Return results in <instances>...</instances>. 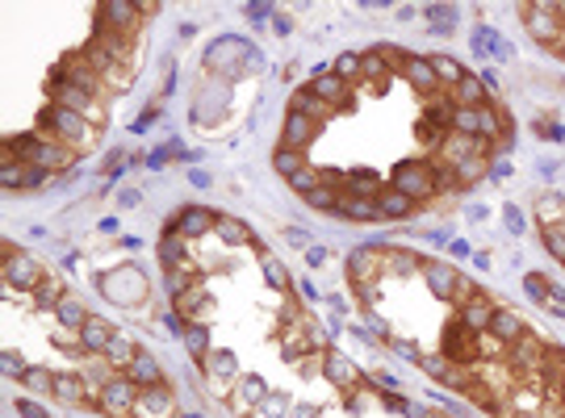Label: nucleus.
<instances>
[{"instance_id": "nucleus-1", "label": "nucleus", "mask_w": 565, "mask_h": 418, "mask_svg": "<svg viewBox=\"0 0 565 418\" xmlns=\"http://www.w3.org/2000/svg\"><path fill=\"white\" fill-rule=\"evenodd\" d=\"M39 135L42 139H60L67 142L72 151H88L93 142H97V126L88 118H81V114H72V109H60V105H46L42 109V121H39Z\"/></svg>"}, {"instance_id": "nucleus-2", "label": "nucleus", "mask_w": 565, "mask_h": 418, "mask_svg": "<svg viewBox=\"0 0 565 418\" xmlns=\"http://www.w3.org/2000/svg\"><path fill=\"white\" fill-rule=\"evenodd\" d=\"M532 42H541L548 55L565 60V4H520Z\"/></svg>"}, {"instance_id": "nucleus-3", "label": "nucleus", "mask_w": 565, "mask_h": 418, "mask_svg": "<svg viewBox=\"0 0 565 418\" xmlns=\"http://www.w3.org/2000/svg\"><path fill=\"white\" fill-rule=\"evenodd\" d=\"M46 97H51V105H60V109H72V114L88 118L97 130L105 126V100L97 97V93L81 88V84H67V81H60V76H51V81H46Z\"/></svg>"}, {"instance_id": "nucleus-4", "label": "nucleus", "mask_w": 565, "mask_h": 418, "mask_svg": "<svg viewBox=\"0 0 565 418\" xmlns=\"http://www.w3.org/2000/svg\"><path fill=\"white\" fill-rule=\"evenodd\" d=\"M42 280H46V272L30 259V251H18L13 243H4V285H9V293H18V289L34 293Z\"/></svg>"}, {"instance_id": "nucleus-5", "label": "nucleus", "mask_w": 565, "mask_h": 418, "mask_svg": "<svg viewBox=\"0 0 565 418\" xmlns=\"http://www.w3.org/2000/svg\"><path fill=\"white\" fill-rule=\"evenodd\" d=\"M142 398V385L130 377H114L102 389V415L109 418H135V406Z\"/></svg>"}, {"instance_id": "nucleus-6", "label": "nucleus", "mask_w": 565, "mask_h": 418, "mask_svg": "<svg viewBox=\"0 0 565 418\" xmlns=\"http://www.w3.org/2000/svg\"><path fill=\"white\" fill-rule=\"evenodd\" d=\"M102 13V25H109V30H118V34H126V39H135L142 25V4H121V0H109V4H102L97 9Z\"/></svg>"}, {"instance_id": "nucleus-7", "label": "nucleus", "mask_w": 565, "mask_h": 418, "mask_svg": "<svg viewBox=\"0 0 565 418\" xmlns=\"http://www.w3.org/2000/svg\"><path fill=\"white\" fill-rule=\"evenodd\" d=\"M172 415H177V398H172L168 381L163 385H147L139 406H135V418H172Z\"/></svg>"}, {"instance_id": "nucleus-8", "label": "nucleus", "mask_w": 565, "mask_h": 418, "mask_svg": "<svg viewBox=\"0 0 565 418\" xmlns=\"http://www.w3.org/2000/svg\"><path fill=\"white\" fill-rule=\"evenodd\" d=\"M114 335H118V326H109V322L97 319V314L81 326V343H84V352H88V356H105V347L114 343Z\"/></svg>"}, {"instance_id": "nucleus-9", "label": "nucleus", "mask_w": 565, "mask_h": 418, "mask_svg": "<svg viewBox=\"0 0 565 418\" xmlns=\"http://www.w3.org/2000/svg\"><path fill=\"white\" fill-rule=\"evenodd\" d=\"M142 347L139 343H135V339L130 335H114V343H109V347H105V364H109V368H114V373H121V377H126V373H130V364H135V356H139Z\"/></svg>"}, {"instance_id": "nucleus-10", "label": "nucleus", "mask_w": 565, "mask_h": 418, "mask_svg": "<svg viewBox=\"0 0 565 418\" xmlns=\"http://www.w3.org/2000/svg\"><path fill=\"white\" fill-rule=\"evenodd\" d=\"M130 381H139L142 389L147 385H163V368H160V360L151 356V352H139L135 356V364H130V373H126Z\"/></svg>"}, {"instance_id": "nucleus-11", "label": "nucleus", "mask_w": 565, "mask_h": 418, "mask_svg": "<svg viewBox=\"0 0 565 418\" xmlns=\"http://www.w3.org/2000/svg\"><path fill=\"white\" fill-rule=\"evenodd\" d=\"M55 319L63 322V326H76V331H81L84 322L93 319V314H88V306H84L81 298H72V293H63V301L60 306H55Z\"/></svg>"}, {"instance_id": "nucleus-12", "label": "nucleus", "mask_w": 565, "mask_h": 418, "mask_svg": "<svg viewBox=\"0 0 565 418\" xmlns=\"http://www.w3.org/2000/svg\"><path fill=\"white\" fill-rule=\"evenodd\" d=\"M21 385H25L30 394H51V398H55V373H51V368H25V373H21Z\"/></svg>"}, {"instance_id": "nucleus-13", "label": "nucleus", "mask_w": 565, "mask_h": 418, "mask_svg": "<svg viewBox=\"0 0 565 418\" xmlns=\"http://www.w3.org/2000/svg\"><path fill=\"white\" fill-rule=\"evenodd\" d=\"M63 293H67V289H63L60 280H55V277H46V280H42V285H39V289H34V298H30V301H34L39 310H55V306H60V301H63Z\"/></svg>"}, {"instance_id": "nucleus-14", "label": "nucleus", "mask_w": 565, "mask_h": 418, "mask_svg": "<svg viewBox=\"0 0 565 418\" xmlns=\"http://www.w3.org/2000/svg\"><path fill=\"white\" fill-rule=\"evenodd\" d=\"M21 415H25V418H46V410H42V406H34V401H21Z\"/></svg>"}]
</instances>
